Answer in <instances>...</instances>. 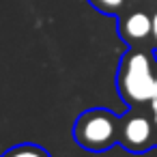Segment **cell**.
Listing matches in <instances>:
<instances>
[{
	"mask_svg": "<svg viewBox=\"0 0 157 157\" xmlns=\"http://www.w3.org/2000/svg\"><path fill=\"white\" fill-rule=\"evenodd\" d=\"M118 86H121L123 97L131 103L153 99L155 78L151 73V65L144 54H140V52L127 54V58L123 60L121 73H118Z\"/></svg>",
	"mask_w": 157,
	"mask_h": 157,
	"instance_id": "cell-1",
	"label": "cell"
},
{
	"mask_svg": "<svg viewBox=\"0 0 157 157\" xmlns=\"http://www.w3.org/2000/svg\"><path fill=\"white\" fill-rule=\"evenodd\" d=\"M118 138V123L105 110H88L75 123V140L88 151H105Z\"/></svg>",
	"mask_w": 157,
	"mask_h": 157,
	"instance_id": "cell-2",
	"label": "cell"
},
{
	"mask_svg": "<svg viewBox=\"0 0 157 157\" xmlns=\"http://www.w3.org/2000/svg\"><path fill=\"white\" fill-rule=\"evenodd\" d=\"M121 142L123 146L131 151H142L151 142V121L142 114H133L123 123L121 129Z\"/></svg>",
	"mask_w": 157,
	"mask_h": 157,
	"instance_id": "cell-3",
	"label": "cell"
},
{
	"mask_svg": "<svg viewBox=\"0 0 157 157\" xmlns=\"http://www.w3.org/2000/svg\"><path fill=\"white\" fill-rule=\"evenodd\" d=\"M148 33H153V20L146 13H131L125 22H123V37L129 41H140L144 39Z\"/></svg>",
	"mask_w": 157,
	"mask_h": 157,
	"instance_id": "cell-4",
	"label": "cell"
},
{
	"mask_svg": "<svg viewBox=\"0 0 157 157\" xmlns=\"http://www.w3.org/2000/svg\"><path fill=\"white\" fill-rule=\"evenodd\" d=\"M2 157H50V153L35 144H20V146L7 151Z\"/></svg>",
	"mask_w": 157,
	"mask_h": 157,
	"instance_id": "cell-5",
	"label": "cell"
},
{
	"mask_svg": "<svg viewBox=\"0 0 157 157\" xmlns=\"http://www.w3.org/2000/svg\"><path fill=\"white\" fill-rule=\"evenodd\" d=\"M125 0H90V5L97 7L99 11H105V13H116L121 7H123Z\"/></svg>",
	"mask_w": 157,
	"mask_h": 157,
	"instance_id": "cell-6",
	"label": "cell"
},
{
	"mask_svg": "<svg viewBox=\"0 0 157 157\" xmlns=\"http://www.w3.org/2000/svg\"><path fill=\"white\" fill-rule=\"evenodd\" d=\"M153 35H155V39H157V13L153 15Z\"/></svg>",
	"mask_w": 157,
	"mask_h": 157,
	"instance_id": "cell-7",
	"label": "cell"
},
{
	"mask_svg": "<svg viewBox=\"0 0 157 157\" xmlns=\"http://www.w3.org/2000/svg\"><path fill=\"white\" fill-rule=\"evenodd\" d=\"M153 101V116H155V123H157V99H151Z\"/></svg>",
	"mask_w": 157,
	"mask_h": 157,
	"instance_id": "cell-8",
	"label": "cell"
},
{
	"mask_svg": "<svg viewBox=\"0 0 157 157\" xmlns=\"http://www.w3.org/2000/svg\"><path fill=\"white\" fill-rule=\"evenodd\" d=\"M153 99H157V78H155V95H153Z\"/></svg>",
	"mask_w": 157,
	"mask_h": 157,
	"instance_id": "cell-9",
	"label": "cell"
}]
</instances>
